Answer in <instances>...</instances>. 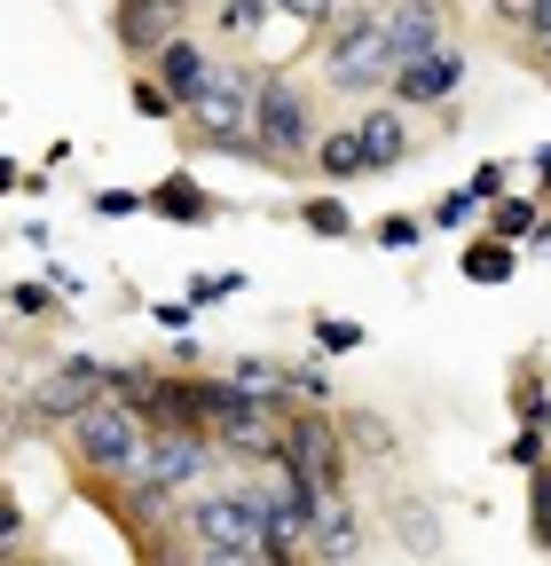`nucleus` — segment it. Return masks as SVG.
<instances>
[{
  "label": "nucleus",
  "mask_w": 551,
  "mask_h": 566,
  "mask_svg": "<svg viewBox=\"0 0 551 566\" xmlns=\"http://www.w3.org/2000/svg\"><path fill=\"white\" fill-rule=\"evenodd\" d=\"M260 512H268V488H214L197 495V504L181 512V558H205V566H268L260 551Z\"/></svg>",
  "instance_id": "obj_1"
},
{
  "label": "nucleus",
  "mask_w": 551,
  "mask_h": 566,
  "mask_svg": "<svg viewBox=\"0 0 551 566\" xmlns=\"http://www.w3.org/2000/svg\"><path fill=\"white\" fill-rule=\"evenodd\" d=\"M315 32H323V87L331 95H378L394 80V48H386V24H378V0H339Z\"/></svg>",
  "instance_id": "obj_2"
},
{
  "label": "nucleus",
  "mask_w": 551,
  "mask_h": 566,
  "mask_svg": "<svg viewBox=\"0 0 551 566\" xmlns=\"http://www.w3.org/2000/svg\"><path fill=\"white\" fill-rule=\"evenodd\" d=\"M63 441H72V472H80V480L111 488V480H126L134 464H143L150 417L134 409V401H118V394H103V401H87L72 424H63Z\"/></svg>",
  "instance_id": "obj_3"
},
{
  "label": "nucleus",
  "mask_w": 551,
  "mask_h": 566,
  "mask_svg": "<svg viewBox=\"0 0 551 566\" xmlns=\"http://www.w3.org/2000/svg\"><path fill=\"white\" fill-rule=\"evenodd\" d=\"M252 134H260V150L268 166H284V174H308V150H315V111H308V87L292 80V71H260V95H252Z\"/></svg>",
  "instance_id": "obj_4"
},
{
  "label": "nucleus",
  "mask_w": 551,
  "mask_h": 566,
  "mask_svg": "<svg viewBox=\"0 0 551 566\" xmlns=\"http://www.w3.org/2000/svg\"><path fill=\"white\" fill-rule=\"evenodd\" d=\"M205 433H214V449L237 457V464H276V457H284V409L237 386V394L214 409V424H205Z\"/></svg>",
  "instance_id": "obj_5"
},
{
  "label": "nucleus",
  "mask_w": 551,
  "mask_h": 566,
  "mask_svg": "<svg viewBox=\"0 0 551 566\" xmlns=\"http://www.w3.org/2000/svg\"><path fill=\"white\" fill-rule=\"evenodd\" d=\"M284 464L292 480H308L315 495L323 488H347V433H339V417H323V401L308 417H284Z\"/></svg>",
  "instance_id": "obj_6"
},
{
  "label": "nucleus",
  "mask_w": 551,
  "mask_h": 566,
  "mask_svg": "<svg viewBox=\"0 0 551 566\" xmlns=\"http://www.w3.org/2000/svg\"><path fill=\"white\" fill-rule=\"evenodd\" d=\"M214 433L205 424H150V441H143V480H158V488H174V495H189L205 472H214Z\"/></svg>",
  "instance_id": "obj_7"
},
{
  "label": "nucleus",
  "mask_w": 551,
  "mask_h": 566,
  "mask_svg": "<svg viewBox=\"0 0 551 566\" xmlns=\"http://www.w3.org/2000/svg\"><path fill=\"white\" fill-rule=\"evenodd\" d=\"M111 394V363H87V354H72V363H55L40 386H32V401H24V424H72L87 401H103Z\"/></svg>",
  "instance_id": "obj_8"
},
{
  "label": "nucleus",
  "mask_w": 551,
  "mask_h": 566,
  "mask_svg": "<svg viewBox=\"0 0 551 566\" xmlns=\"http://www.w3.org/2000/svg\"><path fill=\"white\" fill-rule=\"evenodd\" d=\"M465 48H426V55H409V63H394V80H386V95L402 103V111H426V103H449L457 87H465Z\"/></svg>",
  "instance_id": "obj_9"
},
{
  "label": "nucleus",
  "mask_w": 551,
  "mask_h": 566,
  "mask_svg": "<svg viewBox=\"0 0 551 566\" xmlns=\"http://www.w3.org/2000/svg\"><path fill=\"white\" fill-rule=\"evenodd\" d=\"M378 24H386L394 63H409V55L449 40V0H378Z\"/></svg>",
  "instance_id": "obj_10"
},
{
  "label": "nucleus",
  "mask_w": 551,
  "mask_h": 566,
  "mask_svg": "<svg viewBox=\"0 0 551 566\" xmlns=\"http://www.w3.org/2000/svg\"><path fill=\"white\" fill-rule=\"evenodd\" d=\"M363 551V520H355V504H347V488H323L315 504H308V543H300V558H355Z\"/></svg>",
  "instance_id": "obj_11"
},
{
  "label": "nucleus",
  "mask_w": 551,
  "mask_h": 566,
  "mask_svg": "<svg viewBox=\"0 0 551 566\" xmlns=\"http://www.w3.org/2000/svg\"><path fill=\"white\" fill-rule=\"evenodd\" d=\"M174 9H158V0H118V9H111V40L134 55V63H150L166 40H174Z\"/></svg>",
  "instance_id": "obj_12"
},
{
  "label": "nucleus",
  "mask_w": 551,
  "mask_h": 566,
  "mask_svg": "<svg viewBox=\"0 0 551 566\" xmlns=\"http://www.w3.org/2000/svg\"><path fill=\"white\" fill-rule=\"evenodd\" d=\"M150 80H158V87H166V95L189 111V103L205 95V80H214V55H205L197 40H166V48L150 55Z\"/></svg>",
  "instance_id": "obj_13"
},
{
  "label": "nucleus",
  "mask_w": 551,
  "mask_h": 566,
  "mask_svg": "<svg viewBox=\"0 0 551 566\" xmlns=\"http://www.w3.org/2000/svg\"><path fill=\"white\" fill-rule=\"evenodd\" d=\"M355 134H363V158H371V174H394L418 142H409V118H402V103H386V111H371V118H355Z\"/></svg>",
  "instance_id": "obj_14"
},
{
  "label": "nucleus",
  "mask_w": 551,
  "mask_h": 566,
  "mask_svg": "<svg viewBox=\"0 0 551 566\" xmlns=\"http://www.w3.org/2000/svg\"><path fill=\"white\" fill-rule=\"evenodd\" d=\"M308 174H323V181H355V174H371V158H363V134H355V126H331V134H315Z\"/></svg>",
  "instance_id": "obj_15"
},
{
  "label": "nucleus",
  "mask_w": 551,
  "mask_h": 566,
  "mask_svg": "<svg viewBox=\"0 0 551 566\" xmlns=\"http://www.w3.org/2000/svg\"><path fill=\"white\" fill-rule=\"evenodd\" d=\"M143 205H150V212H166V221H189V229H197V221H214V212H221V205L205 197V189H197L189 174H166V181H158V189H150Z\"/></svg>",
  "instance_id": "obj_16"
},
{
  "label": "nucleus",
  "mask_w": 551,
  "mask_h": 566,
  "mask_svg": "<svg viewBox=\"0 0 551 566\" xmlns=\"http://www.w3.org/2000/svg\"><path fill=\"white\" fill-rule=\"evenodd\" d=\"M229 378H237L245 394L276 401V409H284V394H292V370H284V363H260V354H245V363H229Z\"/></svg>",
  "instance_id": "obj_17"
},
{
  "label": "nucleus",
  "mask_w": 551,
  "mask_h": 566,
  "mask_svg": "<svg viewBox=\"0 0 551 566\" xmlns=\"http://www.w3.org/2000/svg\"><path fill=\"white\" fill-rule=\"evenodd\" d=\"M472 283H512V244L505 237H480V244H465V260H457Z\"/></svg>",
  "instance_id": "obj_18"
},
{
  "label": "nucleus",
  "mask_w": 551,
  "mask_h": 566,
  "mask_svg": "<svg viewBox=\"0 0 551 566\" xmlns=\"http://www.w3.org/2000/svg\"><path fill=\"white\" fill-rule=\"evenodd\" d=\"M489 221H497V237H505V244H520V237H536L543 205H536V197H489Z\"/></svg>",
  "instance_id": "obj_19"
},
{
  "label": "nucleus",
  "mask_w": 551,
  "mask_h": 566,
  "mask_svg": "<svg viewBox=\"0 0 551 566\" xmlns=\"http://www.w3.org/2000/svg\"><path fill=\"white\" fill-rule=\"evenodd\" d=\"M268 9H276V0H221L214 32H221V40H252V32L268 24Z\"/></svg>",
  "instance_id": "obj_20"
},
{
  "label": "nucleus",
  "mask_w": 551,
  "mask_h": 566,
  "mask_svg": "<svg viewBox=\"0 0 551 566\" xmlns=\"http://www.w3.org/2000/svg\"><path fill=\"white\" fill-rule=\"evenodd\" d=\"M300 221H308L315 237H347V229H355V212L339 205V197H308V205H300Z\"/></svg>",
  "instance_id": "obj_21"
},
{
  "label": "nucleus",
  "mask_w": 551,
  "mask_h": 566,
  "mask_svg": "<svg viewBox=\"0 0 551 566\" xmlns=\"http://www.w3.org/2000/svg\"><path fill=\"white\" fill-rule=\"evenodd\" d=\"M512 409H520V424H551V394H543V378H536V370H520V378H512Z\"/></svg>",
  "instance_id": "obj_22"
},
{
  "label": "nucleus",
  "mask_w": 551,
  "mask_h": 566,
  "mask_svg": "<svg viewBox=\"0 0 551 566\" xmlns=\"http://www.w3.org/2000/svg\"><path fill=\"white\" fill-rule=\"evenodd\" d=\"M126 103L143 111V118H174V111H181V103H174V95H166V87L150 80V71H143V80H134V87H126Z\"/></svg>",
  "instance_id": "obj_23"
},
{
  "label": "nucleus",
  "mask_w": 551,
  "mask_h": 566,
  "mask_svg": "<svg viewBox=\"0 0 551 566\" xmlns=\"http://www.w3.org/2000/svg\"><path fill=\"white\" fill-rule=\"evenodd\" d=\"M315 346H323V354H355V346H363V323H347V315H323V323H315Z\"/></svg>",
  "instance_id": "obj_24"
},
{
  "label": "nucleus",
  "mask_w": 551,
  "mask_h": 566,
  "mask_svg": "<svg viewBox=\"0 0 551 566\" xmlns=\"http://www.w3.org/2000/svg\"><path fill=\"white\" fill-rule=\"evenodd\" d=\"M339 433H347V441H363V457H386V449H394V433H386L378 417H339Z\"/></svg>",
  "instance_id": "obj_25"
},
{
  "label": "nucleus",
  "mask_w": 551,
  "mask_h": 566,
  "mask_svg": "<svg viewBox=\"0 0 551 566\" xmlns=\"http://www.w3.org/2000/svg\"><path fill=\"white\" fill-rule=\"evenodd\" d=\"M418 229H426V221H409V212H386V221H378L371 237H378L386 252H409V244H418Z\"/></svg>",
  "instance_id": "obj_26"
},
{
  "label": "nucleus",
  "mask_w": 551,
  "mask_h": 566,
  "mask_svg": "<svg viewBox=\"0 0 551 566\" xmlns=\"http://www.w3.org/2000/svg\"><path fill=\"white\" fill-rule=\"evenodd\" d=\"M472 212H480V197H472V189H449V197L434 205V229H465Z\"/></svg>",
  "instance_id": "obj_27"
},
{
  "label": "nucleus",
  "mask_w": 551,
  "mask_h": 566,
  "mask_svg": "<svg viewBox=\"0 0 551 566\" xmlns=\"http://www.w3.org/2000/svg\"><path fill=\"white\" fill-rule=\"evenodd\" d=\"M505 464H520V472H536V464H543V424H520L512 449H505Z\"/></svg>",
  "instance_id": "obj_28"
},
{
  "label": "nucleus",
  "mask_w": 551,
  "mask_h": 566,
  "mask_svg": "<svg viewBox=\"0 0 551 566\" xmlns=\"http://www.w3.org/2000/svg\"><path fill=\"white\" fill-rule=\"evenodd\" d=\"M95 212H103V221H126V212H143V189H103Z\"/></svg>",
  "instance_id": "obj_29"
},
{
  "label": "nucleus",
  "mask_w": 551,
  "mask_h": 566,
  "mask_svg": "<svg viewBox=\"0 0 551 566\" xmlns=\"http://www.w3.org/2000/svg\"><path fill=\"white\" fill-rule=\"evenodd\" d=\"M237 292V275H197L189 283V307H214V300H229Z\"/></svg>",
  "instance_id": "obj_30"
},
{
  "label": "nucleus",
  "mask_w": 551,
  "mask_h": 566,
  "mask_svg": "<svg viewBox=\"0 0 551 566\" xmlns=\"http://www.w3.org/2000/svg\"><path fill=\"white\" fill-rule=\"evenodd\" d=\"M489 17H497V24H512V32H528V17H536V0H489Z\"/></svg>",
  "instance_id": "obj_31"
},
{
  "label": "nucleus",
  "mask_w": 551,
  "mask_h": 566,
  "mask_svg": "<svg viewBox=\"0 0 551 566\" xmlns=\"http://www.w3.org/2000/svg\"><path fill=\"white\" fill-rule=\"evenodd\" d=\"M9 307H17V315H48V307H55V300H48V292H40V283H17V292H9Z\"/></svg>",
  "instance_id": "obj_32"
},
{
  "label": "nucleus",
  "mask_w": 551,
  "mask_h": 566,
  "mask_svg": "<svg viewBox=\"0 0 551 566\" xmlns=\"http://www.w3.org/2000/svg\"><path fill=\"white\" fill-rule=\"evenodd\" d=\"M276 9H284V17H300V24H323V17L339 9V0H276Z\"/></svg>",
  "instance_id": "obj_33"
},
{
  "label": "nucleus",
  "mask_w": 551,
  "mask_h": 566,
  "mask_svg": "<svg viewBox=\"0 0 551 566\" xmlns=\"http://www.w3.org/2000/svg\"><path fill=\"white\" fill-rule=\"evenodd\" d=\"M465 189H472V197H480V205H489V197H497V189H505V166H480V174H472V181H465Z\"/></svg>",
  "instance_id": "obj_34"
},
{
  "label": "nucleus",
  "mask_w": 551,
  "mask_h": 566,
  "mask_svg": "<svg viewBox=\"0 0 551 566\" xmlns=\"http://www.w3.org/2000/svg\"><path fill=\"white\" fill-rule=\"evenodd\" d=\"M150 323H158V331H189V307H181V300H166V307H150Z\"/></svg>",
  "instance_id": "obj_35"
},
{
  "label": "nucleus",
  "mask_w": 551,
  "mask_h": 566,
  "mask_svg": "<svg viewBox=\"0 0 551 566\" xmlns=\"http://www.w3.org/2000/svg\"><path fill=\"white\" fill-rule=\"evenodd\" d=\"M292 386H300L308 401H331V386H323V370H315V363H308V370H292Z\"/></svg>",
  "instance_id": "obj_36"
},
{
  "label": "nucleus",
  "mask_w": 551,
  "mask_h": 566,
  "mask_svg": "<svg viewBox=\"0 0 551 566\" xmlns=\"http://www.w3.org/2000/svg\"><path fill=\"white\" fill-rule=\"evenodd\" d=\"M551 40V0H536V17H528V48H543Z\"/></svg>",
  "instance_id": "obj_37"
},
{
  "label": "nucleus",
  "mask_w": 551,
  "mask_h": 566,
  "mask_svg": "<svg viewBox=\"0 0 551 566\" xmlns=\"http://www.w3.org/2000/svg\"><path fill=\"white\" fill-rule=\"evenodd\" d=\"M158 9H174V17H189V9H197V0H158Z\"/></svg>",
  "instance_id": "obj_38"
},
{
  "label": "nucleus",
  "mask_w": 551,
  "mask_h": 566,
  "mask_svg": "<svg viewBox=\"0 0 551 566\" xmlns=\"http://www.w3.org/2000/svg\"><path fill=\"white\" fill-rule=\"evenodd\" d=\"M0 189H17V166H9V158H0Z\"/></svg>",
  "instance_id": "obj_39"
},
{
  "label": "nucleus",
  "mask_w": 551,
  "mask_h": 566,
  "mask_svg": "<svg viewBox=\"0 0 551 566\" xmlns=\"http://www.w3.org/2000/svg\"><path fill=\"white\" fill-rule=\"evenodd\" d=\"M536 174H543V189H551V150H543V158H536Z\"/></svg>",
  "instance_id": "obj_40"
},
{
  "label": "nucleus",
  "mask_w": 551,
  "mask_h": 566,
  "mask_svg": "<svg viewBox=\"0 0 551 566\" xmlns=\"http://www.w3.org/2000/svg\"><path fill=\"white\" fill-rule=\"evenodd\" d=\"M536 244H543V252H551V221H536Z\"/></svg>",
  "instance_id": "obj_41"
},
{
  "label": "nucleus",
  "mask_w": 551,
  "mask_h": 566,
  "mask_svg": "<svg viewBox=\"0 0 551 566\" xmlns=\"http://www.w3.org/2000/svg\"><path fill=\"white\" fill-rule=\"evenodd\" d=\"M536 63H543V71H551V40H543V48H536Z\"/></svg>",
  "instance_id": "obj_42"
}]
</instances>
